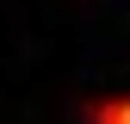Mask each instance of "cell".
<instances>
[{
    "label": "cell",
    "instance_id": "obj_1",
    "mask_svg": "<svg viewBox=\"0 0 130 124\" xmlns=\"http://www.w3.org/2000/svg\"><path fill=\"white\" fill-rule=\"evenodd\" d=\"M105 124H130V105H118V112H105Z\"/></svg>",
    "mask_w": 130,
    "mask_h": 124
}]
</instances>
